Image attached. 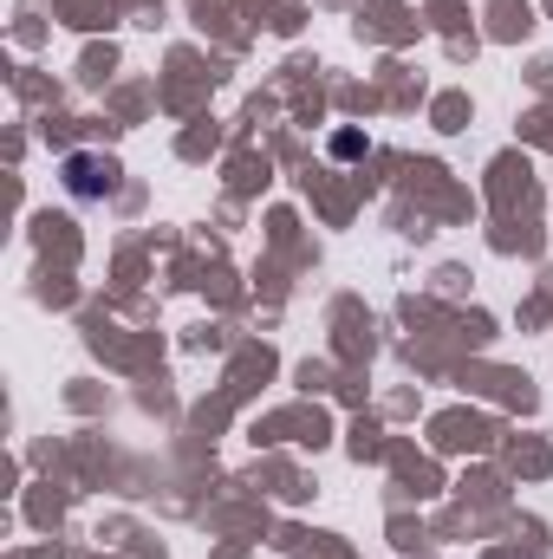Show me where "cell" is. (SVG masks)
<instances>
[{
    "instance_id": "obj_1",
    "label": "cell",
    "mask_w": 553,
    "mask_h": 559,
    "mask_svg": "<svg viewBox=\"0 0 553 559\" xmlns=\"http://www.w3.org/2000/svg\"><path fill=\"white\" fill-rule=\"evenodd\" d=\"M72 189H79V195H98V189H111V182H98V163H72Z\"/></svg>"
}]
</instances>
